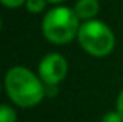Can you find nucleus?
Returning <instances> with one entry per match:
<instances>
[{
	"instance_id": "nucleus-1",
	"label": "nucleus",
	"mask_w": 123,
	"mask_h": 122,
	"mask_svg": "<svg viewBox=\"0 0 123 122\" xmlns=\"http://www.w3.org/2000/svg\"><path fill=\"white\" fill-rule=\"evenodd\" d=\"M8 99L19 108H33L45 97V85L37 74L25 66H12L5 75Z\"/></svg>"
},
{
	"instance_id": "nucleus-4",
	"label": "nucleus",
	"mask_w": 123,
	"mask_h": 122,
	"mask_svg": "<svg viewBox=\"0 0 123 122\" xmlns=\"http://www.w3.org/2000/svg\"><path fill=\"white\" fill-rule=\"evenodd\" d=\"M69 72L67 60L61 53H47L37 66V75L45 86H58Z\"/></svg>"
},
{
	"instance_id": "nucleus-6",
	"label": "nucleus",
	"mask_w": 123,
	"mask_h": 122,
	"mask_svg": "<svg viewBox=\"0 0 123 122\" xmlns=\"http://www.w3.org/2000/svg\"><path fill=\"white\" fill-rule=\"evenodd\" d=\"M17 121V113L16 110L8 103L0 105V122H16Z\"/></svg>"
},
{
	"instance_id": "nucleus-2",
	"label": "nucleus",
	"mask_w": 123,
	"mask_h": 122,
	"mask_svg": "<svg viewBox=\"0 0 123 122\" xmlns=\"http://www.w3.org/2000/svg\"><path fill=\"white\" fill-rule=\"evenodd\" d=\"M81 20L70 6H55L42 19V34L51 44L64 46L78 38Z\"/></svg>"
},
{
	"instance_id": "nucleus-8",
	"label": "nucleus",
	"mask_w": 123,
	"mask_h": 122,
	"mask_svg": "<svg viewBox=\"0 0 123 122\" xmlns=\"http://www.w3.org/2000/svg\"><path fill=\"white\" fill-rule=\"evenodd\" d=\"M100 122H123V116L117 110L115 111H108V113L103 114V117H101Z\"/></svg>"
},
{
	"instance_id": "nucleus-5",
	"label": "nucleus",
	"mask_w": 123,
	"mask_h": 122,
	"mask_svg": "<svg viewBox=\"0 0 123 122\" xmlns=\"http://www.w3.org/2000/svg\"><path fill=\"white\" fill-rule=\"evenodd\" d=\"M76 16L80 17V20H92L95 19V16L100 13V2L98 0H78L73 6Z\"/></svg>"
},
{
	"instance_id": "nucleus-10",
	"label": "nucleus",
	"mask_w": 123,
	"mask_h": 122,
	"mask_svg": "<svg viewBox=\"0 0 123 122\" xmlns=\"http://www.w3.org/2000/svg\"><path fill=\"white\" fill-rule=\"evenodd\" d=\"M117 111L123 116V89L120 91V94L117 97Z\"/></svg>"
},
{
	"instance_id": "nucleus-11",
	"label": "nucleus",
	"mask_w": 123,
	"mask_h": 122,
	"mask_svg": "<svg viewBox=\"0 0 123 122\" xmlns=\"http://www.w3.org/2000/svg\"><path fill=\"white\" fill-rule=\"evenodd\" d=\"M64 2V0H48V3H61Z\"/></svg>"
},
{
	"instance_id": "nucleus-7",
	"label": "nucleus",
	"mask_w": 123,
	"mask_h": 122,
	"mask_svg": "<svg viewBox=\"0 0 123 122\" xmlns=\"http://www.w3.org/2000/svg\"><path fill=\"white\" fill-rule=\"evenodd\" d=\"M47 3H48V0H27L25 8L31 14H39V13H42L47 8Z\"/></svg>"
},
{
	"instance_id": "nucleus-9",
	"label": "nucleus",
	"mask_w": 123,
	"mask_h": 122,
	"mask_svg": "<svg viewBox=\"0 0 123 122\" xmlns=\"http://www.w3.org/2000/svg\"><path fill=\"white\" fill-rule=\"evenodd\" d=\"M6 8H20L22 5L27 3V0H0Z\"/></svg>"
},
{
	"instance_id": "nucleus-3",
	"label": "nucleus",
	"mask_w": 123,
	"mask_h": 122,
	"mask_svg": "<svg viewBox=\"0 0 123 122\" xmlns=\"http://www.w3.org/2000/svg\"><path fill=\"white\" fill-rule=\"evenodd\" d=\"M78 42L86 53L97 58H103L112 53L115 47V34L108 24L98 19L86 20L78 31Z\"/></svg>"
}]
</instances>
